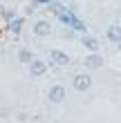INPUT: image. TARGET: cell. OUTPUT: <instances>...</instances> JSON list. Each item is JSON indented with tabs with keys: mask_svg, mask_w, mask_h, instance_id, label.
<instances>
[{
	"mask_svg": "<svg viewBox=\"0 0 121 123\" xmlns=\"http://www.w3.org/2000/svg\"><path fill=\"white\" fill-rule=\"evenodd\" d=\"M92 83H94V81H92L90 72H79V74L72 76V90L74 92H90Z\"/></svg>",
	"mask_w": 121,
	"mask_h": 123,
	"instance_id": "6da1fadb",
	"label": "cell"
},
{
	"mask_svg": "<svg viewBox=\"0 0 121 123\" xmlns=\"http://www.w3.org/2000/svg\"><path fill=\"white\" fill-rule=\"evenodd\" d=\"M65 96H67V90H65V85H61V83H56V85H52V87L47 90V101L54 103V105H61L63 101H65Z\"/></svg>",
	"mask_w": 121,
	"mask_h": 123,
	"instance_id": "7a4b0ae2",
	"label": "cell"
},
{
	"mask_svg": "<svg viewBox=\"0 0 121 123\" xmlns=\"http://www.w3.org/2000/svg\"><path fill=\"white\" fill-rule=\"evenodd\" d=\"M47 69H49V63H47V61H43V58H34L29 65H27V72H29V76H34V78L45 76V74H47Z\"/></svg>",
	"mask_w": 121,
	"mask_h": 123,
	"instance_id": "3957f363",
	"label": "cell"
},
{
	"mask_svg": "<svg viewBox=\"0 0 121 123\" xmlns=\"http://www.w3.org/2000/svg\"><path fill=\"white\" fill-rule=\"evenodd\" d=\"M54 27L49 20H36V23L32 25V34L36 36V38H47V36H52Z\"/></svg>",
	"mask_w": 121,
	"mask_h": 123,
	"instance_id": "277c9868",
	"label": "cell"
},
{
	"mask_svg": "<svg viewBox=\"0 0 121 123\" xmlns=\"http://www.w3.org/2000/svg\"><path fill=\"white\" fill-rule=\"evenodd\" d=\"M47 58H49V63H54V65H58V67H67V65L72 63V58H70V54H65V52H61V49H49V54H47Z\"/></svg>",
	"mask_w": 121,
	"mask_h": 123,
	"instance_id": "5b68a950",
	"label": "cell"
},
{
	"mask_svg": "<svg viewBox=\"0 0 121 123\" xmlns=\"http://www.w3.org/2000/svg\"><path fill=\"white\" fill-rule=\"evenodd\" d=\"M83 65H85V69H88V72H94V69H101L103 67V56L101 54H88V56H85V58H83Z\"/></svg>",
	"mask_w": 121,
	"mask_h": 123,
	"instance_id": "8992f818",
	"label": "cell"
},
{
	"mask_svg": "<svg viewBox=\"0 0 121 123\" xmlns=\"http://www.w3.org/2000/svg\"><path fill=\"white\" fill-rule=\"evenodd\" d=\"M81 45L88 49L90 54H96V52H99V47H101V43H99L96 36H92V34H83V36H81Z\"/></svg>",
	"mask_w": 121,
	"mask_h": 123,
	"instance_id": "52a82bcc",
	"label": "cell"
},
{
	"mask_svg": "<svg viewBox=\"0 0 121 123\" xmlns=\"http://www.w3.org/2000/svg\"><path fill=\"white\" fill-rule=\"evenodd\" d=\"M105 38H108L112 45H121V29H119V25H110L108 29H105Z\"/></svg>",
	"mask_w": 121,
	"mask_h": 123,
	"instance_id": "ba28073f",
	"label": "cell"
},
{
	"mask_svg": "<svg viewBox=\"0 0 121 123\" xmlns=\"http://www.w3.org/2000/svg\"><path fill=\"white\" fill-rule=\"evenodd\" d=\"M16 58H18V63H23V65H29L36 56H34V52L29 47H20L18 52H16Z\"/></svg>",
	"mask_w": 121,
	"mask_h": 123,
	"instance_id": "9c48e42d",
	"label": "cell"
},
{
	"mask_svg": "<svg viewBox=\"0 0 121 123\" xmlns=\"http://www.w3.org/2000/svg\"><path fill=\"white\" fill-rule=\"evenodd\" d=\"M23 25H25V18L23 16H16L13 20H9V25H7V27H9L11 34H20V31H23Z\"/></svg>",
	"mask_w": 121,
	"mask_h": 123,
	"instance_id": "30bf717a",
	"label": "cell"
},
{
	"mask_svg": "<svg viewBox=\"0 0 121 123\" xmlns=\"http://www.w3.org/2000/svg\"><path fill=\"white\" fill-rule=\"evenodd\" d=\"M2 16H5V20H7V23H9V20H13V18H16V13H13V11H2Z\"/></svg>",
	"mask_w": 121,
	"mask_h": 123,
	"instance_id": "8fae6325",
	"label": "cell"
},
{
	"mask_svg": "<svg viewBox=\"0 0 121 123\" xmlns=\"http://www.w3.org/2000/svg\"><path fill=\"white\" fill-rule=\"evenodd\" d=\"M117 25H119V29H121V20H119V23H117Z\"/></svg>",
	"mask_w": 121,
	"mask_h": 123,
	"instance_id": "7c38bea8",
	"label": "cell"
}]
</instances>
